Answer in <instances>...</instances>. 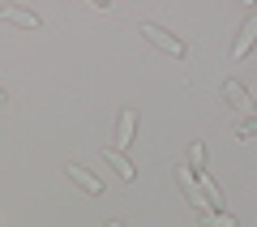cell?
I'll return each mask as SVG.
<instances>
[{"label": "cell", "instance_id": "cell-7", "mask_svg": "<svg viewBox=\"0 0 257 227\" xmlns=\"http://www.w3.org/2000/svg\"><path fill=\"white\" fill-rule=\"evenodd\" d=\"M219 94H223V99H227V107H240V111L248 107V90H244V86L236 82V77H227V82L219 86Z\"/></svg>", "mask_w": 257, "mask_h": 227}, {"label": "cell", "instance_id": "cell-10", "mask_svg": "<svg viewBox=\"0 0 257 227\" xmlns=\"http://www.w3.org/2000/svg\"><path fill=\"white\" fill-rule=\"evenodd\" d=\"M248 111H253V116H257V103H248Z\"/></svg>", "mask_w": 257, "mask_h": 227}, {"label": "cell", "instance_id": "cell-5", "mask_svg": "<svg viewBox=\"0 0 257 227\" xmlns=\"http://www.w3.org/2000/svg\"><path fill=\"white\" fill-rule=\"evenodd\" d=\"M64 172H69V180H73V184H77V189H82V193H86V197H99V193H103V184H99V180H94V176H90V172H86V167H82V163H69V167H64Z\"/></svg>", "mask_w": 257, "mask_h": 227}, {"label": "cell", "instance_id": "cell-1", "mask_svg": "<svg viewBox=\"0 0 257 227\" xmlns=\"http://www.w3.org/2000/svg\"><path fill=\"white\" fill-rule=\"evenodd\" d=\"M138 35L146 39L150 47H159L163 56H172V60H184V52H189V47H184V39H176L172 30L155 26V22H138Z\"/></svg>", "mask_w": 257, "mask_h": 227}, {"label": "cell", "instance_id": "cell-3", "mask_svg": "<svg viewBox=\"0 0 257 227\" xmlns=\"http://www.w3.org/2000/svg\"><path fill=\"white\" fill-rule=\"evenodd\" d=\"M257 47V9H248V18L240 22V35H236V43H231V56H248Z\"/></svg>", "mask_w": 257, "mask_h": 227}, {"label": "cell", "instance_id": "cell-2", "mask_svg": "<svg viewBox=\"0 0 257 227\" xmlns=\"http://www.w3.org/2000/svg\"><path fill=\"white\" fill-rule=\"evenodd\" d=\"M138 142V111L133 107H120V116H116V150H128V146Z\"/></svg>", "mask_w": 257, "mask_h": 227}, {"label": "cell", "instance_id": "cell-6", "mask_svg": "<svg viewBox=\"0 0 257 227\" xmlns=\"http://www.w3.org/2000/svg\"><path fill=\"white\" fill-rule=\"evenodd\" d=\"M103 159L120 172V180H133V176H138V167L128 163V155H124V150H116V146H103Z\"/></svg>", "mask_w": 257, "mask_h": 227}, {"label": "cell", "instance_id": "cell-8", "mask_svg": "<svg viewBox=\"0 0 257 227\" xmlns=\"http://www.w3.org/2000/svg\"><path fill=\"white\" fill-rule=\"evenodd\" d=\"M184 172H189V176H202L206 172V146L202 142L189 146V163H184Z\"/></svg>", "mask_w": 257, "mask_h": 227}, {"label": "cell", "instance_id": "cell-9", "mask_svg": "<svg viewBox=\"0 0 257 227\" xmlns=\"http://www.w3.org/2000/svg\"><path fill=\"white\" fill-rule=\"evenodd\" d=\"M107 227H124V223H120V218H111V223H107Z\"/></svg>", "mask_w": 257, "mask_h": 227}, {"label": "cell", "instance_id": "cell-11", "mask_svg": "<svg viewBox=\"0 0 257 227\" xmlns=\"http://www.w3.org/2000/svg\"><path fill=\"white\" fill-rule=\"evenodd\" d=\"M0 103H5V90H0Z\"/></svg>", "mask_w": 257, "mask_h": 227}, {"label": "cell", "instance_id": "cell-4", "mask_svg": "<svg viewBox=\"0 0 257 227\" xmlns=\"http://www.w3.org/2000/svg\"><path fill=\"white\" fill-rule=\"evenodd\" d=\"M0 22H9V26H18V30H39V26H43L39 13L18 9V5H0Z\"/></svg>", "mask_w": 257, "mask_h": 227}]
</instances>
